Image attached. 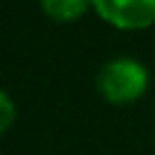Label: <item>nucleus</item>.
I'll list each match as a JSON object with an SVG mask.
<instances>
[{
    "mask_svg": "<svg viewBox=\"0 0 155 155\" xmlns=\"http://www.w3.org/2000/svg\"><path fill=\"white\" fill-rule=\"evenodd\" d=\"M97 15L119 29H143L155 22V0H90Z\"/></svg>",
    "mask_w": 155,
    "mask_h": 155,
    "instance_id": "2",
    "label": "nucleus"
},
{
    "mask_svg": "<svg viewBox=\"0 0 155 155\" xmlns=\"http://www.w3.org/2000/svg\"><path fill=\"white\" fill-rule=\"evenodd\" d=\"M0 104H2V131H7L10 128V124H12V119H15V107H12V99H10V94L7 92H2L0 94Z\"/></svg>",
    "mask_w": 155,
    "mask_h": 155,
    "instance_id": "4",
    "label": "nucleus"
},
{
    "mask_svg": "<svg viewBox=\"0 0 155 155\" xmlns=\"http://www.w3.org/2000/svg\"><path fill=\"white\" fill-rule=\"evenodd\" d=\"M97 87L107 102L128 104L143 97L148 87V73L133 58H114L102 65L97 75Z\"/></svg>",
    "mask_w": 155,
    "mask_h": 155,
    "instance_id": "1",
    "label": "nucleus"
},
{
    "mask_svg": "<svg viewBox=\"0 0 155 155\" xmlns=\"http://www.w3.org/2000/svg\"><path fill=\"white\" fill-rule=\"evenodd\" d=\"M90 0H41L44 12L56 22H73L85 15Z\"/></svg>",
    "mask_w": 155,
    "mask_h": 155,
    "instance_id": "3",
    "label": "nucleus"
}]
</instances>
